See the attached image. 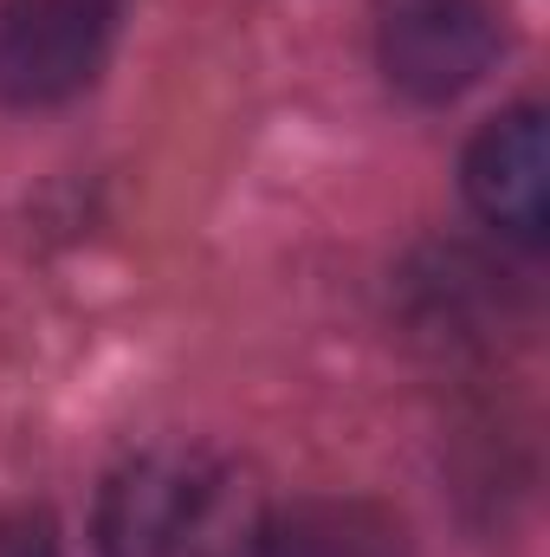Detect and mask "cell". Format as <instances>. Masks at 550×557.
I'll return each instance as SVG.
<instances>
[{
    "mask_svg": "<svg viewBox=\"0 0 550 557\" xmlns=\"http://www.w3.org/2000/svg\"><path fill=\"white\" fill-rule=\"evenodd\" d=\"M260 486L208 447H149L124 460L98 506L104 557H253Z\"/></svg>",
    "mask_w": 550,
    "mask_h": 557,
    "instance_id": "obj_1",
    "label": "cell"
},
{
    "mask_svg": "<svg viewBox=\"0 0 550 557\" xmlns=\"http://www.w3.org/2000/svg\"><path fill=\"white\" fill-rule=\"evenodd\" d=\"M117 0H0V98L59 104L85 91L111 52Z\"/></svg>",
    "mask_w": 550,
    "mask_h": 557,
    "instance_id": "obj_2",
    "label": "cell"
},
{
    "mask_svg": "<svg viewBox=\"0 0 550 557\" xmlns=\"http://www.w3.org/2000/svg\"><path fill=\"white\" fill-rule=\"evenodd\" d=\"M376 52L402 98L447 104L492 72L499 13H492V0H389Z\"/></svg>",
    "mask_w": 550,
    "mask_h": 557,
    "instance_id": "obj_3",
    "label": "cell"
},
{
    "mask_svg": "<svg viewBox=\"0 0 550 557\" xmlns=\"http://www.w3.org/2000/svg\"><path fill=\"white\" fill-rule=\"evenodd\" d=\"M466 201L479 208V221H492L499 234L538 247L550 227V131L538 104H512L499 111L473 149H466Z\"/></svg>",
    "mask_w": 550,
    "mask_h": 557,
    "instance_id": "obj_4",
    "label": "cell"
},
{
    "mask_svg": "<svg viewBox=\"0 0 550 557\" xmlns=\"http://www.w3.org/2000/svg\"><path fill=\"white\" fill-rule=\"evenodd\" d=\"M253 557H409V532L370 499H304L260 525Z\"/></svg>",
    "mask_w": 550,
    "mask_h": 557,
    "instance_id": "obj_5",
    "label": "cell"
},
{
    "mask_svg": "<svg viewBox=\"0 0 550 557\" xmlns=\"http://www.w3.org/2000/svg\"><path fill=\"white\" fill-rule=\"evenodd\" d=\"M0 557H52L46 519H13V532L0 525Z\"/></svg>",
    "mask_w": 550,
    "mask_h": 557,
    "instance_id": "obj_6",
    "label": "cell"
}]
</instances>
